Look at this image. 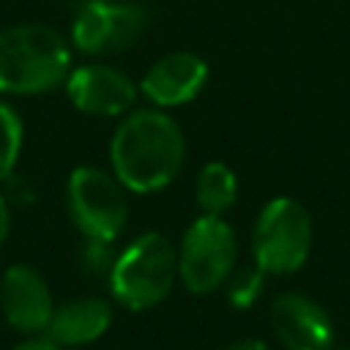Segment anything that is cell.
I'll use <instances>...</instances> for the list:
<instances>
[{
	"mask_svg": "<svg viewBox=\"0 0 350 350\" xmlns=\"http://www.w3.org/2000/svg\"><path fill=\"white\" fill-rule=\"evenodd\" d=\"M186 159V139L180 126L161 109L129 112L112 139L109 164L123 189L134 194H150L167 189L180 172Z\"/></svg>",
	"mask_w": 350,
	"mask_h": 350,
	"instance_id": "6da1fadb",
	"label": "cell"
},
{
	"mask_svg": "<svg viewBox=\"0 0 350 350\" xmlns=\"http://www.w3.org/2000/svg\"><path fill=\"white\" fill-rule=\"evenodd\" d=\"M71 74L66 38L38 22L0 30V93L36 96L60 88Z\"/></svg>",
	"mask_w": 350,
	"mask_h": 350,
	"instance_id": "7a4b0ae2",
	"label": "cell"
},
{
	"mask_svg": "<svg viewBox=\"0 0 350 350\" xmlns=\"http://www.w3.org/2000/svg\"><path fill=\"white\" fill-rule=\"evenodd\" d=\"M178 276V252L161 232H142L123 252H118L115 268L109 273L112 298L131 309L145 312L161 304Z\"/></svg>",
	"mask_w": 350,
	"mask_h": 350,
	"instance_id": "3957f363",
	"label": "cell"
},
{
	"mask_svg": "<svg viewBox=\"0 0 350 350\" xmlns=\"http://www.w3.org/2000/svg\"><path fill=\"white\" fill-rule=\"evenodd\" d=\"M254 265L265 273H295L312 252V216L293 197H273L262 205L252 230Z\"/></svg>",
	"mask_w": 350,
	"mask_h": 350,
	"instance_id": "277c9868",
	"label": "cell"
},
{
	"mask_svg": "<svg viewBox=\"0 0 350 350\" xmlns=\"http://www.w3.org/2000/svg\"><path fill=\"white\" fill-rule=\"evenodd\" d=\"M238 262L235 230L221 216H200L189 224L178 246V279L194 295L219 290Z\"/></svg>",
	"mask_w": 350,
	"mask_h": 350,
	"instance_id": "5b68a950",
	"label": "cell"
},
{
	"mask_svg": "<svg viewBox=\"0 0 350 350\" xmlns=\"http://www.w3.org/2000/svg\"><path fill=\"white\" fill-rule=\"evenodd\" d=\"M66 208L82 238L118 241L129 221L123 183L101 167H74L66 183Z\"/></svg>",
	"mask_w": 350,
	"mask_h": 350,
	"instance_id": "8992f818",
	"label": "cell"
},
{
	"mask_svg": "<svg viewBox=\"0 0 350 350\" xmlns=\"http://www.w3.org/2000/svg\"><path fill=\"white\" fill-rule=\"evenodd\" d=\"M71 41L93 57L129 49L150 22V11L137 0H71Z\"/></svg>",
	"mask_w": 350,
	"mask_h": 350,
	"instance_id": "52a82bcc",
	"label": "cell"
},
{
	"mask_svg": "<svg viewBox=\"0 0 350 350\" xmlns=\"http://www.w3.org/2000/svg\"><path fill=\"white\" fill-rule=\"evenodd\" d=\"M68 101L96 118L126 115L137 101V85L120 68L107 63H88L68 74L66 79Z\"/></svg>",
	"mask_w": 350,
	"mask_h": 350,
	"instance_id": "ba28073f",
	"label": "cell"
},
{
	"mask_svg": "<svg viewBox=\"0 0 350 350\" xmlns=\"http://www.w3.org/2000/svg\"><path fill=\"white\" fill-rule=\"evenodd\" d=\"M0 309L14 331L30 336L44 334L55 312L49 284L33 265H8L0 279Z\"/></svg>",
	"mask_w": 350,
	"mask_h": 350,
	"instance_id": "9c48e42d",
	"label": "cell"
},
{
	"mask_svg": "<svg viewBox=\"0 0 350 350\" xmlns=\"http://www.w3.org/2000/svg\"><path fill=\"white\" fill-rule=\"evenodd\" d=\"M271 328L284 350H331L336 336L328 312L301 293H282L273 298Z\"/></svg>",
	"mask_w": 350,
	"mask_h": 350,
	"instance_id": "30bf717a",
	"label": "cell"
},
{
	"mask_svg": "<svg viewBox=\"0 0 350 350\" xmlns=\"http://www.w3.org/2000/svg\"><path fill=\"white\" fill-rule=\"evenodd\" d=\"M208 82V63L194 52H170L142 77L139 90L156 107H183L194 101Z\"/></svg>",
	"mask_w": 350,
	"mask_h": 350,
	"instance_id": "8fae6325",
	"label": "cell"
},
{
	"mask_svg": "<svg viewBox=\"0 0 350 350\" xmlns=\"http://www.w3.org/2000/svg\"><path fill=\"white\" fill-rule=\"evenodd\" d=\"M112 317H115L112 304L104 298H96V295L71 298L55 306L44 336H49L60 347H82L101 339L112 325Z\"/></svg>",
	"mask_w": 350,
	"mask_h": 350,
	"instance_id": "7c38bea8",
	"label": "cell"
},
{
	"mask_svg": "<svg viewBox=\"0 0 350 350\" xmlns=\"http://www.w3.org/2000/svg\"><path fill=\"white\" fill-rule=\"evenodd\" d=\"M197 205L205 216H224L235 200H238V178L224 161H208L202 164L194 186Z\"/></svg>",
	"mask_w": 350,
	"mask_h": 350,
	"instance_id": "4fadbf2b",
	"label": "cell"
},
{
	"mask_svg": "<svg viewBox=\"0 0 350 350\" xmlns=\"http://www.w3.org/2000/svg\"><path fill=\"white\" fill-rule=\"evenodd\" d=\"M22 139H25V129L19 112L11 104L0 101V183L14 172L22 153Z\"/></svg>",
	"mask_w": 350,
	"mask_h": 350,
	"instance_id": "5bb4252c",
	"label": "cell"
},
{
	"mask_svg": "<svg viewBox=\"0 0 350 350\" xmlns=\"http://www.w3.org/2000/svg\"><path fill=\"white\" fill-rule=\"evenodd\" d=\"M224 284H227V301H230V306L249 309L260 298V293L265 287V271L257 268V265H243V268H235Z\"/></svg>",
	"mask_w": 350,
	"mask_h": 350,
	"instance_id": "9a60e30c",
	"label": "cell"
},
{
	"mask_svg": "<svg viewBox=\"0 0 350 350\" xmlns=\"http://www.w3.org/2000/svg\"><path fill=\"white\" fill-rule=\"evenodd\" d=\"M115 260H118L115 241L82 238V246H79V268L85 271V276H90V279H109V273L115 268Z\"/></svg>",
	"mask_w": 350,
	"mask_h": 350,
	"instance_id": "2e32d148",
	"label": "cell"
},
{
	"mask_svg": "<svg viewBox=\"0 0 350 350\" xmlns=\"http://www.w3.org/2000/svg\"><path fill=\"white\" fill-rule=\"evenodd\" d=\"M5 183V191H3V197L8 200V205H30L33 200H36V194H33V189H30V183L27 180H19V178H14V172L3 180Z\"/></svg>",
	"mask_w": 350,
	"mask_h": 350,
	"instance_id": "e0dca14e",
	"label": "cell"
},
{
	"mask_svg": "<svg viewBox=\"0 0 350 350\" xmlns=\"http://www.w3.org/2000/svg\"><path fill=\"white\" fill-rule=\"evenodd\" d=\"M14 350H63L60 345H55L49 336H30V339H25V342H19Z\"/></svg>",
	"mask_w": 350,
	"mask_h": 350,
	"instance_id": "ac0fdd59",
	"label": "cell"
},
{
	"mask_svg": "<svg viewBox=\"0 0 350 350\" xmlns=\"http://www.w3.org/2000/svg\"><path fill=\"white\" fill-rule=\"evenodd\" d=\"M8 232H11V205H8V200L0 194V246L5 243Z\"/></svg>",
	"mask_w": 350,
	"mask_h": 350,
	"instance_id": "d6986e66",
	"label": "cell"
},
{
	"mask_svg": "<svg viewBox=\"0 0 350 350\" xmlns=\"http://www.w3.org/2000/svg\"><path fill=\"white\" fill-rule=\"evenodd\" d=\"M227 350H268V345L260 342V339H241V342L230 345Z\"/></svg>",
	"mask_w": 350,
	"mask_h": 350,
	"instance_id": "ffe728a7",
	"label": "cell"
}]
</instances>
